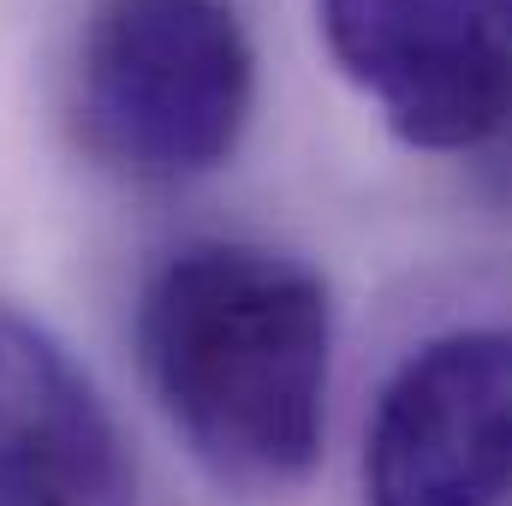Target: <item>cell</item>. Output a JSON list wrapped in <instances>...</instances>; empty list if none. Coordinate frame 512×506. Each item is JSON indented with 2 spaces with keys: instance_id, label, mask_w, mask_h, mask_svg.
Masks as SVG:
<instances>
[{
  "instance_id": "obj_1",
  "label": "cell",
  "mask_w": 512,
  "mask_h": 506,
  "mask_svg": "<svg viewBox=\"0 0 512 506\" xmlns=\"http://www.w3.org/2000/svg\"><path fill=\"white\" fill-rule=\"evenodd\" d=\"M137 364L173 435L221 483L286 489L328 435V280L268 245L197 239L143 280Z\"/></svg>"
},
{
  "instance_id": "obj_5",
  "label": "cell",
  "mask_w": 512,
  "mask_h": 506,
  "mask_svg": "<svg viewBox=\"0 0 512 506\" xmlns=\"http://www.w3.org/2000/svg\"><path fill=\"white\" fill-rule=\"evenodd\" d=\"M0 506H137L114 411L18 310H0Z\"/></svg>"
},
{
  "instance_id": "obj_2",
  "label": "cell",
  "mask_w": 512,
  "mask_h": 506,
  "mask_svg": "<svg viewBox=\"0 0 512 506\" xmlns=\"http://www.w3.org/2000/svg\"><path fill=\"white\" fill-rule=\"evenodd\" d=\"M256 108V48L233 0H96L72 60V126L131 185L215 173Z\"/></svg>"
},
{
  "instance_id": "obj_4",
  "label": "cell",
  "mask_w": 512,
  "mask_h": 506,
  "mask_svg": "<svg viewBox=\"0 0 512 506\" xmlns=\"http://www.w3.org/2000/svg\"><path fill=\"white\" fill-rule=\"evenodd\" d=\"M370 506H512V328H453L387 376L364 435Z\"/></svg>"
},
{
  "instance_id": "obj_3",
  "label": "cell",
  "mask_w": 512,
  "mask_h": 506,
  "mask_svg": "<svg viewBox=\"0 0 512 506\" xmlns=\"http://www.w3.org/2000/svg\"><path fill=\"white\" fill-rule=\"evenodd\" d=\"M316 24L399 143L459 155L512 126V0H316Z\"/></svg>"
}]
</instances>
